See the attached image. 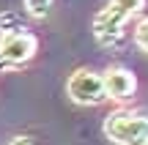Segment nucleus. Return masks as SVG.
Segmentation results:
<instances>
[{"mask_svg":"<svg viewBox=\"0 0 148 145\" xmlns=\"http://www.w3.org/2000/svg\"><path fill=\"white\" fill-rule=\"evenodd\" d=\"M36 49H38V38L33 36L30 30L0 36V74L22 69V66L36 55Z\"/></svg>","mask_w":148,"mask_h":145,"instance_id":"nucleus-3","label":"nucleus"},{"mask_svg":"<svg viewBox=\"0 0 148 145\" xmlns=\"http://www.w3.org/2000/svg\"><path fill=\"white\" fill-rule=\"evenodd\" d=\"M110 5H115L123 16H129V19H132V16H137L140 11L145 8V0H110Z\"/></svg>","mask_w":148,"mask_h":145,"instance_id":"nucleus-7","label":"nucleus"},{"mask_svg":"<svg viewBox=\"0 0 148 145\" xmlns=\"http://www.w3.org/2000/svg\"><path fill=\"white\" fill-rule=\"evenodd\" d=\"M11 145H36V142L27 140V137H14V140H11Z\"/></svg>","mask_w":148,"mask_h":145,"instance_id":"nucleus-10","label":"nucleus"},{"mask_svg":"<svg viewBox=\"0 0 148 145\" xmlns=\"http://www.w3.org/2000/svg\"><path fill=\"white\" fill-rule=\"evenodd\" d=\"M66 93L71 101L85 104V107H96V104L107 101V82L104 74H96L90 69H77L66 82Z\"/></svg>","mask_w":148,"mask_h":145,"instance_id":"nucleus-2","label":"nucleus"},{"mask_svg":"<svg viewBox=\"0 0 148 145\" xmlns=\"http://www.w3.org/2000/svg\"><path fill=\"white\" fill-rule=\"evenodd\" d=\"M22 30H27V27L22 25L19 14H14V11L0 14V36H11V33H22Z\"/></svg>","mask_w":148,"mask_h":145,"instance_id":"nucleus-6","label":"nucleus"},{"mask_svg":"<svg viewBox=\"0 0 148 145\" xmlns=\"http://www.w3.org/2000/svg\"><path fill=\"white\" fill-rule=\"evenodd\" d=\"M134 44H137L143 52H148V16L140 19L137 27H134Z\"/></svg>","mask_w":148,"mask_h":145,"instance_id":"nucleus-9","label":"nucleus"},{"mask_svg":"<svg viewBox=\"0 0 148 145\" xmlns=\"http://www.w3.org/2000/svg\"><path fill=\"white\" fill-rule=\"evenodd\" d=\"M25 8L30 16H36V19H41V16L49 14V8H52V0H25Z\"/></svg>","mask_w":148,"mask_h":145,"instance_id":"nucleus-8","label":"nucleus"},{"mask_svg":"<svg viewBox=\"0 0 148 145\" xmlns=\"http://www.w3.org/2000/svg\"><path fill=\"white\" fill-rule=\"evenodd\" d=\"M129 22V16H123L115 5L107 3L99 14L93 16V36L101 47H118L123 41V25Z\"/></svg>","mask_w":148,"mask_h":145,"instance_id":"nucleus-4","label":"nucleus"},{"mask_svg":"<svg viewBox=\"0 0 148 145\" xmlns=\"http://www.w3.org/2000/svg\"><path fill=\"white\" fill-rule=\"evenodd\" d=\"M104 82H107V96L118 99V101L129 99L134 91H137V80H134V74L129 69H123V66H110V69L104 71Z\"/></svg>","mask_w":148,"mask_h":145,"instance_id":"nucleus-5","label":"nucleus"},{"mask_svg":"<svg viewBox=\"0 0 148 145\" xmlns=\"http://www.w3.org/2000/svg\"><path fill=\"white\" fill-rule=\"evenodd\" d=\"M104 134L118 145H148V115L115 110L104 118Z\"/></svg>","mask_w":148,"mask_h":145,"instance_id":"nucleus-1","label":"nucleus"}]
</instances>
